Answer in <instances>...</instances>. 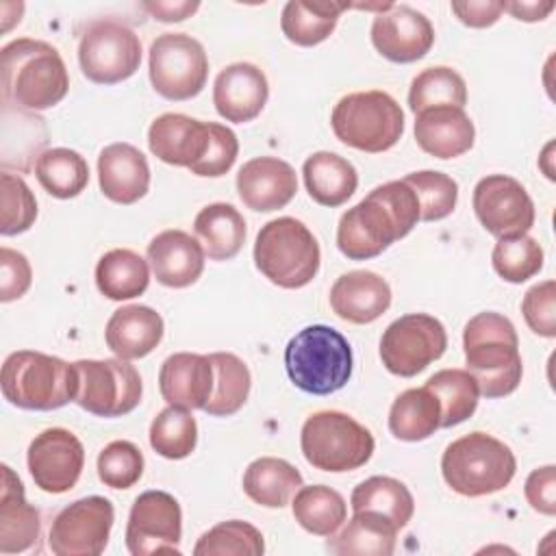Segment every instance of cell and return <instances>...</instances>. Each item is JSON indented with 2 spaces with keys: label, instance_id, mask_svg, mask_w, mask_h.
Returning <instances> with one entry per match:
<instances>
[{
  "label": "cell",
  "instance_id": "obj_14",
  "mask_svg": "<svg viewBox=\"0 0 556 556\" xmlns=\"http://www.w3.org/2000/svg\"><path fill=\"white\" fill-rule=\"evenodd\" d=\"M182 510L178 500L167 491H143L128 515L126 547L132 556L159 552L180 554Z\"/></svg>",
  "mask_w": 556,
  "mask_h": 556
},
{
  "label": "cell",
  "instance_id": "obj_11",
  "mask_svg": "<svg viewBox=\"0 0 556 556\" xmlns=\"http://www.w3.org/2000/svg\"><path fill=\"white\" fill-rule=\"evenodd\" d=\"M78 63L91 83L117 85L139 70L141 41L117 20H96L80 35Z\"/></svg>",
  "mask_w": 556,
  "mask_h": 556
},
{
  "label": "cell",
  "instance_id": "obj_41",
  "mask_svg": "<svg viewBox=\"0 0 556 556\" xmlns=\"http://www.w3.org/2000/svg\"><path fill=\"white\" fill-rule=\"evenodd\" d=\"M467 104V85L463 76L445 65L426 67L413 80L408 89V109L417 115L434 106H458Z\"/></svg>",
  "mask_w": 556,
  "mask_h": 556
},
{
  "label": "cell",
  "instance_id": "obj_18",
  "mask_svg": "<svg viewBox=\"0 0 556 556\" xmlns=\"http://www.w3.org/2000/svg\"><path fill=\"white\" fill-rule=\"evenodd\" d=\"M371 43L393 63H415L430 52L434 28L417 9L408 4H391L374 17Z\"/></svg>",
  "mask_w": 556,
  "mask_h": 556
},
{
  "label": "cell",
  "instance_id": "obj_19",
  "mask_svg": "<svg viewBox=\"0 0 556 556\" xmlns=\"http://www.w3.org/2000/svg\"><path fill=\"white\" fill-rule=\"evenodd\" d=\"M269 98V83L254 63L226 65L213 83V104L232 124H245L261 115Z\"/></svg>",
  "mask_w": 556,
  "mask_h": 556
},
{
  "label": "cell",
  "instance_id": "obj_22",
  "mask_svg": "<svg viewBox=\"0 0 556 556\" xmlns=\"http://www.w3.org/2000/svg\"><path fill=\"white\" fill-rule=\"evenodd\" d=\"M204 248L189 232L169 228L148 243V263L163 287L185 289L204 271Z\"/></svg>",
  "mask_w": 556,
  "mask_h": 556
},
{
  "label": "cell",
  "instance_id": "obj_10",
  "mask_svg": "<svg viewBox=\"0 0 556 556\" xmlns=\"http://www.w3.org/2000/svg\"><path fill=\"white\" fill-rule=\"evenodd\" d=\"M76 404L98 417H122L132 413L143 393L139 371L124 358H80Z\"/></svg>",
  "mask_w": 556,
  "mask_h": 556
},
{
  "label": "cell",
  "instance_id": "obj_44",
  "mask_svg": "<svg viewBox=\"0 0 556 556\" xmlns=\"http://www.w3.org/2000/svg\"><path fill=\"white\" fill-rule=\"evenodd\" d=\"M491 263L500 278L521 285L543 269V248L530 235L497 239L491 252Z\"/></svg>",
  "mask_w": 556,
  "mask_h": 556
},
{
  "label": "cell",
  "instance_id": "obj_6",
  "mask_svg": "<svg viewBox=\"0 0 556 556\" xmlns=\"http://www.w3.org/2000/svg\"><path fill=\"white\" fill-rule=\"evenodd\" d=\"M319 243L295 217L267 222L254 241L256 269L282 289L306 287L319 271Z\"/></svg>",
  "mask_w": 556,
  "mask_h": 556
},
{
  "label": "cell",
  "instance_id": "obj_42",
  "mask_svg": "<svg viewBox=\"0 0 556 556\" xmlns=\"http://www.w3.org/2000/svg\"><path fill=\"white\" fill-rule=\"evenodd\" d=\"M150 445L163 458H187L198 445L195 417L180 406L163 408L150 424Z\"/></svg>",
  "mask_w": 556,
  "mask_h": 556
},
{
  "label": "cell",
  "instance_id": "obj_37",
  "mask_svg": "<svg viewBox=\"0 0 556 556\" xmlns=\"http://www.w3.org/2000/svg\"><path fill=\"white\" fill-rule=\"evenodd\" d=\"M352 510H374L391 519L400 530L413 519L415 500L408 486L389 476H371L358 482L350 495Z\"/></svg>",
  "mask_w": 556,
  "mask_h": 556
},
{
  "label": "cell",
  "instance_id": "obj_33",
  "mask_svg": "<svg viewBox=\"0 0 556 556\" xmlns=\"http://www.w3.org/2000/svg\"><path fill=\"white\" fill-rule=\"evenodd\" d=\"M441 428V402L424 384L402 391L389 410V430L400 441H424Z\"/></svg>",
  "mask_w": 556,
  "mask_h": 556
},
{
  "label": "cell",
  "instance_id": "obj_43",
  "mask_svg": "<svg viewBox=\"0 0 556 556\" xmlns=\"http://www.w3.org/2000/svg\"><path fill=\"white\" fill-rule=\"evenodd\" d=\"M265 541L258 528L248 521L230 519L206 530L195 547V556H261Z\"/></svg>",
  "mask_w": 556,
  "mask_h": 556
},
{
  "label": "cell",
  "instance_id": "obj_39",
  "mask_svg": "<svg viewBox=\"0 0 556 556\" xmlns=\"http://www.w3.org/2000/svg\"><path fill=\"white\" fill-rule=\"evenodd\" d=\"M35 176L39 185L59 200L83 193L89 182V165L85 156L70 148H50L37 156Z\"/></svg>",
  "mask_w": 556,
  "mask_h": 556
},
{
  "label": "cell",
  "instance_id": "obj_16",
  "mask_svg": "<svg viewBox=\"0 0 556 556\" xmlns=\"http://www.w3.org/2000/svg\"><path fill=\"white\" fill-rule=\"evenodd\" d=\"M402 237L393 213L374 191L348 208L337 226V248L350 261L374 258Z\"/></svg>",
  "mask_w": 556,
  "mask_h": 556
},
{
  "label": "cell",
  "instance_id": "obj_40",
  "mask_svg": "<svg viewBox=\"0 0 556 556\" xmlns=\"http://www.w3.org/2000/svg\"><path fill=\"white\" fill-rule=\"evenodd\" d=\"M426 387L441 402V428L467 421L478 408L480 389L467 369H441L428 378Z\"/></svg>",
  "mask_w": 556,
  "mask_h": 556
},
{
  "label": "cell",
  "instance_id": "obj_12",
  "mask_svg": "<svg viewBox=\"0 0 556 556\" xmlns=\"http://www.w3.org/2000/svg\"><path fill=\"white\" fill-rule=\"evenodd\" d=\"M447 348L443 324L426 313H408L387 326L380 339V358L387 371L400 378L421 374Z\"/></svg>",
  "mask_w": 556,
  "mask_h": 556
},
{
  "label": "cell",
  "instance_id": "obj_29",
  "mask_svg": "<svg viewBox=\"0 0 556 556\" xmlns=\"http://www.w3.org/2000/svg\"><path fill=\"white\" fill-rule=\"evenodd\" d=\"M397 526L374 510H354L339 534H332L328 549L339 556H391L395 552Z\"/></svg>",
  "mask_w": 556,
  "mask_h": 556
},
{
  "label": "cell",
  "instance_id": "obj_21",
  "mask_svg": "<svg viewBox=\"0 0 556 556\" xmlns=\"http://www.w3.org/2000/svg\"><path fill=\"white\" fill-rule=\"evenodd\" d=\"M211 141V122H200L182 113H163L148 128L150 152L176 167L191 169L202 161Z\"/></svg>",
  "mask_w": 556,
  "mask_h": 556
},
{
  "label": "cell",
  "instance_id": "obj_34",
  "mask_svg": "<svg viewBox=\"0 0 556 556\" xmlns=\"http://www.w3.org/2000/svg\"><path fill=\"white\" fill-rule=\"evenodd\" d=\"M302 486V473L285 458L261 456L245 467L243 491L265 508H282Z\"/></svg>",
  "mask_w": 556,
  "mask_h": 556
},
{
  "label": "cell",
  "instance_id": "obj_35",
  "mask_svg": "<svg viewBox=\"0 0 556 556\" xmlns=\"http://www.w3.org/2000/svg\"><path fill=\"white\" fill-rule=\"evenodd\" d=\"M96 285L109 300H132L150 285L148 261L128 248L109 250L96 265Z\"/></svg>",
  "mask_w": 556,
  "mask_h": 556
},
{
  "label": "cell",
  "instance_id": "obj_55",
  "mask_svg": "<svg viewBox=\"0 0 556 556\" xmlns=\"http://www.w3.org/2000/svg\"><path fill=\"white\" fill-rule=\"evenodd\" d=\"M554 2H502V9L508 11L515 20H521V22H541L545 20L552 11H554Z\"/></svg>",
  "mask_w": 556,
  "mask_h": 556
},
{
  "label": "cell",
  "instance_id": "obj_8",
  "mask_svg": "<svg viewBox=\"0 0 556 556\" xmlns=\"http://www.w3.org/2000/svg\"><path fill=\"white\" fill-rule=\"evenodd\" d=\"M300 447L308 465L330 473L363 467L376 447L374 434L354 417L341 410H319L306 417L300 432Z\"/></svg>",
  "mask_w": 556,
  "mask_h": 556
},
{
  "label": "cell",
  "instance_id": "obj_49",
  "mask_svg": "<svg viewBox=\"0 0 556 556\" xmlns=\"http://www.w3.org/2000/svg\"><path fill=\"white\" fill-rule=\"evenodd\" d=\"M237 154H239V139H237V135L228 126L211 122L208 148H206L202 161L195 163L189 172L195 174V176H204V178L224 176L235 165Z\"/></svg>",
  "mask_w": 556,
  "mask_h": 556
},
{
  "label": "cell",
  "instance_id": "obj_26",
  "mask_svg": "<svg viewBox=\"0 0 556 556\" xmlns=\"http://www.w3.org/2000/svg\"><path fill=\"white\" fill-rule=\"evenodd\" d=\"M476 128L465 109L434 106L415 115V141L434 159H456L471 150Z\"/></svg>",
  "mask_w": 556,
  "mask_h": 556
},
{
  "label": "cell",
  "instance_id": "obj_52",
  "mask_svg": "<svg viewBox=\"0 0 556 556\" xmlns=\"http://www.w3.org/2000/svg\"><path fill=\"white\" fill-rule=\"evenodd\" d=\"M523 493L528 504L547 517L556 515V467L545 465L534 469L523 484Z\"/></svg>",
  "mask_w": 556,
  "mask_h": 556
},
{
  "label": "cell",
  "instance_id": "obj_48",
  "mask_svg": "<svg viewBox=\"0 0 556 556\" xmlns=\"http://www.w3.org/2000/svg\"><path fill=\"white\" fill-rule=\"evenodd\" d=\"M521 313L528 328L534 334L554 339L556 337V282L543 280L530 287L521 300Z\"/></svg>",
  "mask_w": 556,
  "mask_h": 556
},
{
  "label": "cell",
  "instance_id": "obj_54",
  "mask_svg": "<svg viewBox=\"0 0 556 556\" xmlns=\"http://www.w3.org/2000/svg\"><path fill=\"white\" fill-rule=\"evenodd\" d=\"M143 9L159 22H182L200 9V2H146Z\"/></svg>",
  "mask_w": 556,
  "mask_h": 556
},
{
  "label": "cell",
  "instance_id": "obj_3",
  "mask_svg": "<svg viewBox=\"0 0 556 556\" xmlns=\"http://www.w3.org/2000/svg\"><path fill=\"white\" fill-rule=\"evenodd\" d=\"M2 395L24 410H56L76 400L78 369L59 356L17 350L9 354L0 371Z\"/></svg>",
  "mask_w": 556,
  "mask_h": 556
},
{
  "label": "cell",
  "instance_id": "obj_36",
  "mask_svg": "<svg viewBox=\"0 0 556 556\" xmlns=\"http://www.w3.org/2000/svg\"><path fill=\"white\" fill-rule=\"evenodd\" d=\"M291 510L295 521L315 536H332L348 517V504L343 495L326 484L300 486Z\"/></svg>",
  "mask_w": 556,
  "mask_h": 556
},
{
  "label": "cell",
  "instance_id": "obj_20",
  "mask_svg": "<svg viewBox=\"0 0 556 556\" xmlns=\"http://www.w3.org/2000/svg\"><path fill=\"white\" fill-rule=\"evenodd\" d=\"M237 193L252 211H278L298 193L295 169L278 156L250 159L237 174Z\"/></svg>",
  "mask_w": 556,
  "mask_h": 556
},
{
  "label": "cell",
  "instance_id": "obj_28",
  "mask_svg": "<svg viewBox=\"0 0 556 556\" xmlns=\"http://www.w3.org/2000/svg\"><path fill=\"white\" fill-rule=\"evenodd\" d=\"M0 486V552L20 554L30 549L41 532V515L28 504L24 484L9 465H2Z\"/></svg>",
  "mask_w": 556,
  "mask_h": 556
},
{
  "label": "cell",
  "instance_id": "obj_53",
  "mask_svg": "<svg viewBox=\"0 0 556 556\" xmlns=\"http://www.w3.org/2000/svg\"><path fill=\"white\" fill-rule=\"evenodd\" d=\"M452 11L456 13V17L471 28H486L493 26L504 9L502 2L495 0H469V2H452Z\"/></svg>",
  "mask_w": 556,
  "mask_h": 556
},
{
  "label": "cell",
  "instance_id": "obj_27",
  "mask_svg": "<svg viewBox=\"0 0 556 556\" xmlns=\"http://www.w3.org/2000/svg\"><path fill=\"white\" fill-rule=\"evenodd\" d=\"M163 317L143 304H128L117 308L104 328L109 350L124 361L148 356L163 339Z\"/></svg>",
  "mask_w": 556,
  "mask_h": 556
},
{
  "label": "cell",
  "instance_id": "obj_7",
  "mask_svg": "<svg viewBox=\"0 0 556 556\" xmlns=\"http://www.w3.org/2000/svg\"><path fill=\"white\" fill-rule=\"evenodd\" d=\"M330 126L341 143L378 154L400 141L404 132V111L387 91H354L334 104Z\"/></svg>",
  "mask_w": 556,
  "mask_h": 556
},
{
  "label": "cell",
  "instance_id": "obj_51",
  "mask_svg": "<svg viewBox=\"0 0 556 556\" xmlns=\"http://www.w3.org/2000/svg\"><path fill=\"white\" fill-rule=\"evenodd\" d=\"M33 282V269L28 258L11 250L7 245L0 248V300L2 302H13L20 300Z\"/></svg>",
  "mask_w": 556,
  "mask_h": 556
},
{
  "label": "cell",
  "instance_id": "obj_1",
  "mask_svg": "<svg viewBox=\"0 0 556 556\" xmlns=\"http://www.w3.org/2000/svg\"><path fill=\"white\" fill-rule=\"evenodd\" d=\"M2 98L26 111L59 104L70 91L67 67L59 50L46 41L22 37L0 50Z\"/></svg>",
  "mask_w": 556,
  "mask_h": 556
},
{
  "label": "cell",
  "instance_id": "obj_9",
  "mask_svg": "<svg viewBox=\"0 0 556 556\" xmlns=\"http://www.w3.org/2000/svg\"><path fill=\"white\" fill-rule=\"evenodd\" d=\"M208 76L204 46L185 33H163L150 46V83L165 100L195 98Z\"/></svg>",
  "mask_w": 556,
  "mask_h": 556
},
{
  "label": "cell",
  "instance_id": "obj_2",
  "mask_svg": "<svg viewBox=\"0 0 556 556\" xmlns=\"http://www.w3.org/2000/svg\"><path fill=\"white\" fill-rule=\"evenodd\" d=\"M467 371L476 378L480 395L495 400L510 395L523 374L519 337L513 321L500 313L473 315L463 330Z\"/></svg>",
  "mask_w": 556,
  "mask_h": 556
},
{
  "label": "cell",
  "instance_id": "obj_15",
  "mask_svg": "<svg viewBox=\"0 0 556 556\" xmlns=\"http://www.w3.org/2000/svg\"><path fill=\"white\" fill-rule=\"evenodd\" d=\"M471 204L484 230L497 239L528 235L534 224V202L513 176L491 174L480 178Z\"/></svg>",
  "mask_w": 556,
  "mask_h": 556
},
{
  "label": "cell",
  "instance_id": "obj_13",
  "mask_svg": "<svg viewBox=\"0 0 556 556\" xmlns=\"http://www.w3.org/2000/svg\"><path fill=\"white\" fill-rule=\"evenodd\" d=\"M113 521L115 510L106 497H80L54 517L48 547L56 556H98L109 545Z\"/></svg>",
  "mask_w": 556,
  "mask_h": 556
},
{
  "label": "cell",
  "instance_id": "obj_17",
  "mask_svg": "<svg viewBox=\"0 0 556 556\" xmlns=\"http://www.w3.org/2000/svg\"><path fill=\"white\" fill-rule=\"evenodd\" d=\"M28 471L46 493H67L76 486L85 467L80 439L65 428L41 430L28 445Z\"/></svg>",
  "mask_w": 556,
  "mask_h": 556
},
{
  "label": "cell",
  "instance_id": "obj_38",
  "mask_svg": "<svg viewBox=\"0 0 556 556\" xmlns=\"http://www.w3.org/2000/svg\"><path fill=\"white\" fill-rule=\"evenodd\" d=\"M213 365V391L204 404V413L213 417L235 415L248 400L252 376L248 365L232 352H213L208 354Z\"/></svg>",
  "mask_w": 556,
  "mask_h": 556
},
{
  "label": "cell",
  "instance_id": "obj_25",
  "mask_svg": "<svg viewBox=\"0 0 556 556\" xmlns=\"http://www.w3.org/2000/svg\"><path fill=\"white\" fill-rule=\"evenodd\" d=\"M330 306L350 324H371L391 306V287L376 271L354 269L334 280Z\"/></svg>",
  "mask_w": 556,
  "mask_h": 556
},
{
  "label": "cell",
  "instance_id": "obj_47",
  "mask_svg": "<svg viewBox=\"0 0 556 556\" xmlns=\"http://www.w3.org/2000/svg\"><path fill=\"white\" fill-rule=\"evenodd\" d=\"M2 222L0 232L13 237L26 232L37 219V200L22 176L2 172Z\"/></svg>",
  "mask_w": 556,
  "mask_h": 556
},
{
  "label": "cell",
  "instance_id": "obj_24",
  "mask_svg": "<svg viewBox=\"0 0 556 556\" xmlns=\"http://www.w3.org/2000/svg\"><path fill=\"white\" fill-rule=\"evenodd\" d=\"M213 365L208 354L176 352L167 356L159 371V389L167 406L187 410L204 408L213 391Z\"/></svg>",
  "mask_w": 556,
  "mask_h": 556
},
{
  "label": "cell",
  "instance_id": "obj_4",
  "mask_svg": "<svg viewBox=\"0 0 556 556\" xmlns=\"http://www.w3.org/2000/svg\"><path fill=\"white\" fill-rule=\"evenodd\" d=\"M352 348L332 326H306L285 348L289 380L311 395H330L343 389L352 376Z\"/></svg>",
  "mask_w": 556,
  "mask_h": 556
},
{
  "label": "cell",
  "instance_id": "obj_23",
  "mask_svg": "<svg viewBox=\"0 0 556 556\" xmlns=\"http://www.w3.org/2000/svg\"><path fill=\"white\" fill-rule=\"evenodd\" d=\"M98 182L111 202L135 204L150 189L148 159L132 143H111L98 156Z\"/></svg>",
  "mask_w": 556,
  "mask_h": 556
},
{
  "label": "cell",
  "instance_id": "obj_30",
  "mask_svg": "<svg viewBox=\"0 0 556 556\" xmlns=\"http://www.w3.org/2000/svg\"><path fill=\"white\" fill-rule=\"evenodd\" d=\"M302 176L308 195L317 204L330 208L348 202L358 187V174L354 165L348 159L326 150L313 152L304 161Z\"/></svg>",
  "mask_w": 556,
  "mask_h": 556
},
{
  "label": "cell",
  "instance_id": "obj_50",
  "mask_svg": "<svg viewBox=\"0 0 556 556\" xmlns=\"http://www.w3.org/2000/svg\"><path fill=\"white\" fill-rule=\"evenodd\" d=\"M384 204L387 208L393 213L402 235L406 237L417 222H421V211H419V200L415 195V191L404 182V180H389L384 185H378L376 189H371Z\"/></svg>",
  "mask_w": 556,
  "mask_h": 556
},
{
  "label": "cell",
  "instance_id": "obj_31",
  "mask_svg": "<svg viewBox=\"0 0 556 556\" xmlns=\"http://www.w3.org/2000/svg\"><path fill=\"white\" fill-rule=\"evenodd\" d=\"M193 232L211 261H230L241 252L248 228L232 204L213 202L195 215Z\"/></svg>",
  "mask_w": 556,
  "mask_h": 556
},
{
  "label": "cell",
  "instance_id": "obj_32",
  "mask_svg": "<svg viewBox=\"0 0 556 556\" xmlns=\"http://www.w3.org/2000/svg\"><path fill=\"white\" fill-rule=\"evenodd\" d=\"M352 4L348 2H334V0H291L285 4L282 15H280V28L282 35L302 48H311L317 46L321 41H326L341 13L345 9H350Z\"/></svg>",
  "mask_w": 556,
  "mask_h": 556
},
{
  "label": "cell",
  "instance_id": "obj_5",
  "mask_svg": "<svg viewBox=\"0 0 556 556\" xmlns=\"http://www.w3.org/2000/svg\"><path fill=\"white\" fill-rule=\"evenodd\" d=\"M515 471L513 450L486 432H469L452 441L441 456L445 484L465 497H482L506 489Z\"/></svg>",
  "mask_w": 556,
  "mask_h": 556
},
{
  "label": "cell",
  "instance_id": "obj_45",
  "mask_svg": "<svg viewBox=\"0 0 556 556\" xmlns=\"http://www.w3.org/2000/svg\"><path fill=\"white\" fill-rule=\"evenodd\" d=\"M417 195L421 222H439L447 217L458 202V185L452 176L434 169H421L402 178Z\"/></svg>",
  "mask_w": 556,
  "mask_h": 556
},
{
  "label": "cell",
  "instance_id": "obj_46",
  "mask_svg": "<svg viewBox=\"0 0 556 556\" xmlns=\"http://www.w3.org/2000/svg\"><path fill=\"white\" fill-rule=\"evenodd\" d=\"M98 478L111 489H130L143 476V454L132 441H111L98 454Z\"/></svg>",
  "mask_w": 556,
  "mask_h": 556
}]
</instances>
